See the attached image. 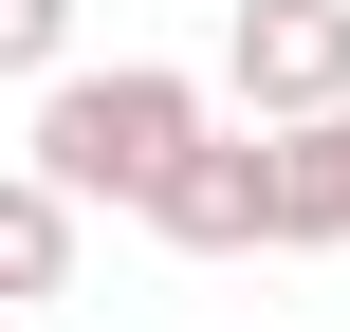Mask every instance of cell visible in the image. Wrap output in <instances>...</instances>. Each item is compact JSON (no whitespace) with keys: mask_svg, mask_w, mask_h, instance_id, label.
Listing matches in <instances>:
<instances>
[{"mask_svg":"<svg viewBox=\"0 0 350 332\" xmlns=\"http://www.w3.org/2000/svg\"><path fill=\"white\" fill-rule=\"evenodd\" d=\"M221 111H203V74H166V55H111V74H37V129H18V166L37 185H74V203H129L148 222V185L203 148Z\"/></svg>","mask_w":350,"mask_h":332,"instance_id":"cell-1","label":"cell"},{"mask_svg":"<svg viewBox=\"0 0 350 332\" xmlns=\"http://www.w3.org/2000/svg\"><path fill=\"white\" fill-rule=\"evenodd\" d=\"M221 92H240V129L350 111V0H240L221 18Z\"/></svg>","mask_w":350,"mask_h":332,"instance_id":"cell-2","label":"cell"},{"mask_svg":"<svg viewBox=\"0 0 350 332\" xmlns=\"http://www.w3.org/2000/svg\"><path fill=\"white\" fill-rule=\"evenodd\" d=\"M148 240H166V259H258V240H277V129H203V148L148 185Z\"/></svg>","mask_w":350,"mask_h":332,"instance_id":"cell-3","label":"cell"},{"mask_svg":"<svg viewBox=\"0 0 350 332\" xmlns=\"http://www.w3.org/2000/svg\"><path fill=\"white\" fill-rule=\"evenodd\" d=\"M74 185H37V166H0V314H37V296H74Z\"/></svg>","mask_w":350,"mask_h":332,"instance_id":"cell-4","label":"cell"},{"mask_svg":"<svg viewBox=\"0 0 350 332\" xmlns=\"http://www.w3.org/2000/svg\"><path fill=\"white\" fill-rule=\"evenodd\" d=\"M277 240H295V259H332V240H350V111L277 129Z\"/></svg>","mask_w":350,"mask_h":332,"instance_id":"cell-5","label":"cell"},{"mask_svg":"<svg viewBox=\"0 0 350 332\" xmlns=\"http://www.w3.org/2000/svg\"><path fill=\"white\" fill-rule=\"evenodd\" d=\"M0 74H74V0H0Z\"/></svg>","mask_w":350,"mask_h":332,"instance_id":"cell-6","label":"cell"},{"mask_svg":"<svg viewBox=\"0 0 350 332\" xmlns=\"http://www.w3.org/2000/svg\"><path fill=\"white\" fill-rule=\"evenodd\" d=\"M0 332H18V314H0Z\"/></svg>","mask_w":350,"mask_h":332,"instance_id":"cell-7","label":"cell"}]
</instances>
